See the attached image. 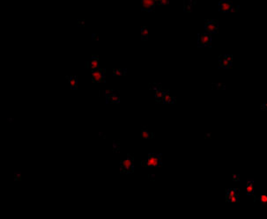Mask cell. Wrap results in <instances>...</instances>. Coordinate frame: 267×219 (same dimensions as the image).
<instances>
[{
	"label": "cell",
	"mask_w": 267,
	"mask_h": 219,
	"mask_svg": "<svg viewBox=\"0 0 267 219\" xmlns=\"http://www.w3.org/2000/svg\"><path fill=\"white\" fill-rule=\"evenodd\" d=\"M149 88L151 90L154 91V92H157V91L161 90V84H150L149 85Z\"/></svg>",
	"instance_id": "ffe728a7"
},
{
	"label": "cell",
	"mask_w": 267,
	"mask_h": 219,
	"mask_svg": "<svg viewBox=\"0 0 267 219\" xmlns=\"http://www.w3.org/2000/svg\"><path fill=\"white\" fill-rule=\"evenodd\" d=\"M240 197V191L237 188H231L227 191L226 199L229 203H237Z\"/></svg>",
	"instance_id": "277c9868"
},
{
	"label": "cell",
	"mask_w": 267,
	"mask_h": 219,
	"mask_svg": "<svg viewBox=\"0 0 267 219\" xmlns=\"http://www.w3.org/2000/svg\"><path fill=\"white\" fill-rule=\"evenodd\" d=\"M246 192L249 195H252L254 193V181L253 180H248L246 185Z\"/></svg>",
	"instance_id": "5bb4252c"
},
{
	"label": "cell",
	"mask_w": 267,
	"mask_h": 219,
	"mask_svg": "<svg viewBox=\"0 0 267 219\" xmlns=\"http://www.w3.org/2000/svg\"><path fill=\"white\" fill-rule=\"evenodd\" d=\"M233 63V56L227 55V56H220L219 57V63L220 66L223 69H228L232 66Z\"/></svg>",
	"instance_id": "8992f818"
},
{
	"label": "cell",
	"mask_w": 267,
	"mask_h": 219,
	"mask_svg": "<svg viewBox=\"0 0 267 219\" xmlns=\"http://www.w3.org/2000/svg\"><path fill=\"white\" fill-rule=\"evenodd\" d=\"M145 165L146 167H160L161 165V158L157 154H149L148 158L145 161Z\"/></svg>",
	"instance_id": "7a4b0ae2"
},
{
	"label": "cell",
	"mask_w": 267,
	"mask_h": 219,
	"mask_svg": "<svg viewBox=\"0 0 267 219\" xmlns=\"http://www.w3.org/2000/svg\"><path fill=\"white\" fill-rule=\"evenodd\" d=\"M154 1L160 5H168L170 2V0H154Z\"/></svg>",
	"instance_id": "603a6c76"
},
{
	"label": "cell",
	"mask_w": 267,
	"mask_h": 219,
	"mask_svg": "<svg viewBox=\"0 0 267 219\" xmlns=\"http://www.w3.org/2000/svg\"><path fill=\"white\" fill-rule=\"evenodd\" d=\"M14 179H15V180H20L21 179V176H20V173H15V176H14Z\"/></svg>",
	"instance_id": "d4e9b609"
},
{
	"label": "cell",
	"mask_w": 267,
	"mask_h": 219,
	"mask_svg": "<svg viewBox=\"0 0 267 219\" xmlns=\"http://www.w3.org/2000/svg\"><path fill=\"white\" fill-rule=\"evenodd\" d=\"M205 28L206 32H208L209 34H215L218 32L219 24L216 20H206Z\"/></svg>",
	"instance_id": "52a82bcc"
},
{
	"label": "cell",
	"mask_w": 267,
	"mask_h": 219,
	"mask_svg": "<svg viewBox=\"0 0 267 219\" xmlns=\"http://www.w3.org/2000/svg\"><path fill=\"white\" fill-rule=\"evenodd\" d=\"M212 86L215 89H218V90H225L226 89V86L224 84H216V83H213L212 85Z\"/></svg>",
	"instance_id": "7402d4cb"
},
{
	"label": "cell",
	"mask_w": 267,
	"mask_h": 219,
	"mask_svg": "<svg viewBox=\"0 0 267 219\" xmlns=\"http://www.w3.org/2000/svg\"><path fill=\"white\" fill-rule=\"evenodd\" d=\"M99 67V58L96 57V56H93L88 63V68L91 70H96Z\"/></svg>",
	"instance_id": "8fae6325"
},
{
	"label": "cell",
	"mask_w": 267,
	"mask_h": 219,
	"mask_svg": "<svg viewBox=\"0 0 267 219\" xmlns=\"http://www.w3.org/2000/svg\"><path fill=\"white\" fill-rule=\"evenodd\" d=\"M261 109L263 110V111H267V102L264 103V104H262V106H261Z\"/></svg>",
	"instance_id": "484cf974"
},
{
	"label": "cell",
	"mask_w": 267,
	"mask_h": 219,
	"mask_svg": "<svg viewBox=\"0 0 267 219\" xmlns=\"http://www.w3.org/2000/svg\"><path fill=\"white\" fill-rule=\"evenodd\" d=\"M104 74L105 72L101 69L98 68L96 70H93L92 72V80L95 83H100L104 79Z\"/></svg>",
	"instance_id": "ba28073f"
},
{
	"label": "cell",
	"mask_w": 267,
	"mask_h": 219,
	"mask_svg": "<svg viewBox=\"0 0 267 219\" xmlns=\"http://www.w3.org/2000/svg\"><path fill=\"white\" fill-rule=\"evenodd\" d=\"M219 10L222 12H236L239 10V6L234 5L232 0H220L219 2Z\"/></svg>",
	"instance_id": "6da1fadb"
},
{
	"label": "cell",
	"mask_w": 267,
	"mask_h": 219,
	"mask_svg": "<svg viewBox=\"0 0 267 219\" xmlns=\"http://www.w3.org/2000/svg\"><path fill=\"white\" fill-rule=\"evenodd\" d=\"M106 101H107V103H109V104L118 103L120 101V98L117 95H116L115 93H112V94L106 96Z\"/></svg>",
	"instance_id": "7c38bea8"
},
{
	"label": "cell",
	"mask_w": 267,
	"mask_h": 219,
	"mask_svg": "<svg viewBox=\"0 0 267 219\" xmlns=\"http://www.w3.org/2000/svg\"><path fill=\"white\" fill-rule=\"evenodd\" d=\"M196 4V0H184L183 1V11L185 12L192 11Z\"/></svg>",
	"instance_id": "30bf717a"
},
{
	"label": "cell",
	"mask_w": 267,
	"mask_h": 219,
	"mask_svg": "<svg viewBox=\"0 0 267 219\" xmlns=\"http://www.w3.org/2000/svg\"><path fill=\"white\" fill-rule=\"evenodd\" d=\"M120 171L124 173H131L133 172V157L131 155H128L126 159L121 162Z\"/></svg>",
	"instance_id": "3957f363"
},
{
	"label": "cell",
	"mask_w": 267,
	"mask_h": 219,
	"mask_svg": "<svg viewBox=\"0 0 267 219\" xmlns=\"http://www.w3.org/2000/svg\"><path fill=\"white\" fill-rule=\"evenodd\" d=\"M169 93V91H166V90H159L157 92H155V99L160 101L163 99V97Z\"/></svg>",
	"instance_id": "9a60e30c"
},
{
	"label": "cell",
	"mask_w": 267,
	"mask_h": 219,
	"mask_svg": "<svg viewBox=\"0 0 267 219\" xmlns=\"http://www.w3.org/2000/svg\"><path fill=\"white\" fill-rule=\"evenodd\" d=\"M156 2L154 0H141V8L143 11H152L154 10Z\"/></svg>",
	"instance_id": "9c48e42d"
},
{
	"label": "cell",
	"mask_w": 267,
	"mask_h": 219,
	"mask_svg": "<svg viewBox=\"0 0 267 219\" xmlns=\"http://www.w3.org/2000/svg\"><path fill=\"white\" fill-rule=\"evenodd\" d=\"M258 201L263 207L267 208V195H263L258 197Z\"/></svg>",
	"instance_id": "ac0fdd59"
},
{
	"label": "cell",
	"mask_w": 267,
	"mask_h": 219,
	"mask_svg": "<svg viewBox=\"0 0 267 219\" xmlns=\"http://www.w3.org/2000/svg\"><path fill=\"white\" fill-rule=\"evenodd\" d=\"M93 40H95V41H98V40H99V36H98V34H93Z\"/></svg>",
	"instance_id": "4316f807"
},
{
	"label": "cell",
	"mask_w": 267,
	"mask_h": 219,
	"mask_svg": "<svg viewBox=\"0 0 267 219\" xmlns=\"http://www.w3.org/2000/svg\"><path fill=\"white\" fill-rule=\"evenodd\" d=\"M232 180L234 181H239L240 180V175L239 174H233L232 175Z\"/></svg>",
	"instance_id": "cb8c5ba5"
},
{
	"label": "cell",
	"mask_w": 267,
	"mask_h": 219,
	"mask_svg": "<svg viewBox=\"0 0 267 219\" xmlns=\"http://www.w3.org/2000/svg\"><path fill=\"white\" fill-rule=\"evenodd\" d=\"M152 136H153V133H151L147 129V128L144 127L141 130V137L145 140H147V139H150Z\"/></svg>",
	"instance_id": "4fadbf2b"
},
{
	"label": "cell",
	"mask_w": 267,
	"mask_h": 219,
	"mask_svg": "<svg viewBox=\"0 0 267 219\" xmlns=\"http://www.w3.org/2000/svg\"><path fill=\"white\" fill-rule=\"evenodd\" d=\"M125 73H126V71L123 70V69L114 70V75L115 76H123V75H125Z\"/></svg>",
	"instance_id": "44dd1931"
},
{
	"label": "cell",
	"mask_w": 267,
	"mask_h": 219,
	"mask_svg": "<svg viewBox=\"0 0 267 219\" xmlns=\"http://www.w3.org/2000/svg\"><path fill=\"white\" fill-rule=\"evenodd\" d=\"M162 102H163L164 104H173V103L176 102V99H175L174 97L170 96V95L168 93V94H166V95L163 97Z\"/></svg>",
	"instance_id": "2e32d148"
},
{
	"label": "cell",
	"mask_w": 267,
	"mask_h": 219,
	"mask_svg": "<svg viewBox=\"0 0 267 219\" xmlns=\"http://www.w3.org/2000/svg\"><path fill=\"white\" fill-rule=\"evenodd\" d=\"M212 42V37L208 34H199L197 39V46L199 48H204L210 45Z\"/></svg>",
	"instance_id": "5b68a950"
},
{
	"label": "cell",
	"mask_w": 267,
	"mask_h": 219,
	"mask_svg": "<svg viewBox=\"0 0 267 219\" xmlns=\"http://www.w3.org/2000/svg\"><path fill=\"white\" fill-rule=\"evenodd\" d=\"M148 28L146 26H144L142 29H141V38L142 40H147L148 38Z\"/></svg>",
	"instance_id": "d6986e66"
},
{
	"label": "cell",
	"mask_w": 267,
	"mask_h": 219,
	"mask_svg": "<svg viewBox=\"0 0 267 219\" xmlns=\"http://www.w3.org/2000/svg\"><path fill=\"white\" fill-rule=\"evenodd\" d=\"M69 85L71 86L72 89L75 90L77 88V85H78V80H77V78L75 76H72L69 78Z\"/></svg>",
	"instance_id": "e0dca14e"
}]
</instances>
